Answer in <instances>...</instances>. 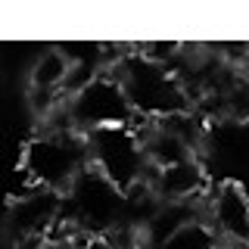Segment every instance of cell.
<instances>
[{"mask_svg":"<svg viewBox=\"0 0 249 249\" xmlns=\"http://www.w3.org/2000/svg\"><path fill=\"white\" fill-rule=\"evenodd\" d=\"M106 75L122 81L124 97H128V103L137 115L165 119V115L190 109V100H187L181 78L171 72L168 66H159V62L140 56L137 50H128L119 59V66L109 69Z\"/></svg>","mask_w":249,"mask_h":249,"instance_id":"cell-1","label":"cell"},{"mask_svg":"<svg viewBox=\"0 0 249 249\" xmlns=\"http://www.w3.org/2000/svg\"><path fill=\"white\" fill-rule=\"evenodd\" d=\"M90 165L88 137L81 131H37L22 153V168L37 187L66 193Z\"/></svg>","mask_w":249,"mask_h":249,"instance_id":"cell-2","label":"cell"},{"mask_svg":"<svg viewBox=\"0 0 249 249\" xmlns=\"http://www.w3.org/2000/svg\"><path fill=\"white\" fill-rule=\"evenodd\" d=\"M62 218L88 231L90 237H103L124 218V190H119L100 168L88 165L75 178V184L62 193Z\"/></svg>","mask_w":249,"mask_h":249,"instance_id":"cell-3","label":"cell"},{"mask_svg":"<svg viewBox=\"0 0 249 249\" xmlns=\"http://www.w3.org/2000/svg\"><path fill=\"white\" fill-rule=\"evenodd\" d=\"M84 137L90 150V165L103 171L119 190H131L134 184L153 178V165L146 162V153L131 128H100Z\"/></svg>","mask_w":249,"mask_h":249,"instance_id":"cell-4","label":"cell"},{"mask_svg":"<svg viewBox=\"0 0 249 249\" xmlns=\"http://www.w3.org/2000/svg\"><path fill=\"white\" fill-rule=\"evenodd\" d=\"M66 103H69L75 128L81 134H90V131H100V128H128L137 115L131 109L128 97H124L122 81L106 72H100L78 93L66 97Z\"/></svg>","mask_w":249,"mask_h":249,"instance_id":"cell-5","label":"cell"},{"mask_svg":"<svg viewBox=\"0 0 249 249\" xmlns=\"http://www.w3.org/2000/svg\"><path fill=\"white\" fill-rule=\"evenodd\" d=\"M59 218H62V193L47 190V187H31L13 199L10 212H6V233L19 246L31 243V240H44L56 228Z\"/></svg>","mask_w":249,"mask_h":249,"instance_id":"cell-6","label":"cell"},{"mask_svg":"<svg viewBox=\"0 0 249 249\" xmlns=\"http://www.w3.org/2000/svg\"><path fill=\"white\" fill-rule=\"evenodd\" d=\"M209 228L218 240L249 243V193L240 184L224 181L209 193Z\"/></svg>","mask_w":249,"mask_h":249,"instance_id":"cell-7","label":"cell"},{"mask_svg":"<svg viewBox=\"0 0 249 249\" xmlns=\"http://www.w3.org/2000/svg\"><path fill=\"white\" fill-rule=\"evenodd\" d=\"M153 187L162 202H193L206 196V171L193 156L168 168H153Z\"/></svg>","mask_w":249,"mask_h":249,"instance_id":"cell-8","label":"cell"},{"mask_svg":"<svg viewBox=\"0 0 249 249\" xmlns=\"http://www.w3.org/2000/svg\"><path fill=\"white\" fill-rule=\"evenodd\" d=\"M72 72V59L62 50H41L28 69V90L41 93H62ZM66 97V93H62Z\"/></svg>","mask_w":249,"mask_h":249,"instance_id":"cell-9","label":"cell"},{"mask_svg":"<svg viewBox=\"0 0 249 249\" xmlns=\"http://www.w3.org/2000/svg\"><path fill=\"white\" fill-rule=\"evenodd\" d=\"M218 233L206 221H190L181 231H175L159 249H218Z\"/></svg>","mask_w":249,"mask_h":249,"instance_id":"cell-10","label":"cell"},{"mask_svg":"<svg viewBox=\"0 0 249 249\" xmlns=\"http://www.w3.org/2000/svg\"><path fill=\"white\" fill-rule=\"evenodd\" d=\"M88 249H109V246H106V243H103V240H100V237H93L90 243H88Z\"/></svg>","mask_w":249,"mask_h":249,"instance_id":"cell-11","label":"cell"}]
</instances>
